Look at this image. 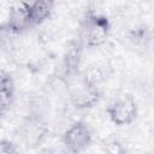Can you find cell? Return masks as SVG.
<instances>
[{
    "label": "cell",
    "mask_w": 154,
    "mask_h": 154,
    "mask_svg": "<svg viewBox=\"0 0 154 154\" xmlns=\"http://www.w3.org/2000/svg\"><path fill=\"white\" fill-rule=\"evenodd\" d=\"M81 26V37L83 45L89 48H96L106 43L111 31L108 17L94 11L85 13Z\"/></svg>",
    "instance_id": "cell-1"
},
{
    "label": "cell",
    "mask_w": 154,
    "mask_h": 154,
    "mask_svg": "<svg viewBox=\"0 0 154 154\" xmlns=\"http://www.w3.org/2000/svg\"><path fill=\"white\" fill-rule=\"evenodd\" d=\"M49 128L46 119L38 112L28 113L19 125V136L22 142L31 149L38 148L48 137Z\"/></svg>",
    "instance_id": "cell-2"
},
{
    "label": "cell",
    "mask_w": 154,
    "mask_h": 154,
    "mask_svg": "<svg viewBox=\"0 0 154 154\" xmlns=\"http://www.w3.org/2000/svg\"><path fill=\"white\" fill-rule=\"evenodd\" d=\"M111 123L116 126L131 125L138 116V106L131 95H124L112 101L106 108Z\"/></svg>",
    "instance_id": "cell-3"
},
{
    "label": "cell",
    "mask_w": 154,
    "mask_h": 154,
    "mask_svg": "<svg viewBox=\"0 0 154 154\" xmlns=\"http://www.w3.org/2000/svg\"><path fill=\"white\" fill-rule=\"evenodd\" d=\"M93 142V132L84 122H76L63 134V143L71 154H82Z\"/></svg>",
    "instance_id": "cell-4"
},
{
    "label": "cell",
    "mask_w": 154,
    "mask_h": 154,
    "mask_svg": "<svg viewBox=\"0 0 154 154\" xmlns=\"http://www.w3.org/2000/svg\"><path fill=\"white\" fill-rule=\"evenodd\" d=\"M102 93L99 88L85 84L82 79L81 83L73 87L70 91V102L76 109H89L99 103Z\"/></svg>",
    "instance_id": "cell-5"
},
{
    "label": "cell",
    "mask_w": 154,
    "mask_h": 154,
    "mask_svg": "<svg viewBox=\"0 0 154 154\" xmlns=\"http://www.w3.org/2000/svg\"><path fill=\"white\" fill-rule=\"evenodd\" d=\"M5 23L16 36L23 34L29 28H31L29 17V2L19 1L12 4Z\"/></svg>",
    "instance_id": "cell-6"
},
{
    "label": "cell",
    "mask_w": 154,
    "mask_h": 154,
    "mask_svg": "<svg viewBox=\"0 0 154 154\" xmlns=\"http://www.w3.org/2000/svg\"><path fill=\"white\" fill-rule=\"evenodd\" d=\"M54 2L51 0H36L34 2H29V17L31 26L41 25L46 20H48L53 13Z\"/></svg>",
    "instance_id": "cell-7"
},
{
    "label": "cell",
    "mask_w": 154,
    "mask_h": 154,
    "mask_svg": "<svg viewBox=\"0 0 154 154\" xmlns=\"http://www.w3.org/2000/svg\"><path fill=\"white\" fill-rule=\"evenodd\" d=\"M14 101V81L8 72L0 71V114Z\"/></svg>",
    "instance_id": "cell-8"
},
{
    "label": "cell",
    "mask_w": 154,
    "mask_h": 154,
    "mask_svg": "<svg viewBox=\"0 0 154 154\" xmlns=\"http://www.w3.org/2000/svg\"><path fill=\"white\" fill-rule=\"evenodd\" d=\"M81 79L85 84L100 89V84L103 83V81L106 79V71H105L103 66H101L99 64H93L83 71Z\"/></svg>",
    "instance_id": "cell-9"
},
{
    "label": "cell",
    "mask_w": 154,
    "mask_h": 154,
    "mask_svg": "<svg viewBox=\"0 0 154 154\" xmlns=\"http://www.w3.org/2000/svg\"><path fill=\"white\" fill-rule=\"evenodd\" d=\"M81 53H82L81 43H72V46L67 49L65 55V69L69 75L75 73L78 70L81 61Z\"/></svg>",
    "instance_id": "cell-10"
},
{
    "label": "cell",
    "mask_w": 154,
    "mask_h": 154,
    "mask_svg": "<svg viewBox=\"0 0 154 154\" xmlns=\"http://www.w3.org/2000/svg\"><path fill=\"white\" fill-rule=\"evenodd\" d=\"M102 147L106 154H128L126 147L118 138H107L103 141Z\"/></svg>",
    "instance_id": "cell-11"
},
{
    "label": "cell",
    "mask_w": 154,
    "mask_h": 154,
    "mask_svg": "<svg viewBox=\"0 0 154 154\" xmlns=\"http://www.w3.org/2000/svg\"><path fill=\"white\" fill-rule=\"evenodd\" d=\"M16 35L8 29V26L6 25V23L0 24V48L1 49H6L10 48L12 46L13 42V37Z\"/></svg>",
    "instance_id": "cell-12"
},
{
    "label": "cell",
    "mask_w": 154,
    "mask_h": 154,
    "mask_svg": "<svg viewBox=\"0 0 154 154\" xmlns=\"http://www.w3.org/2000/svg\"><path fill=\"white\" fill-rule=\"evenodd\" d=\"M0 154H17L16 143L7 138L0 140Z\"/></svg>",
    "instance_id": "cell-13"
}]
</instances>
